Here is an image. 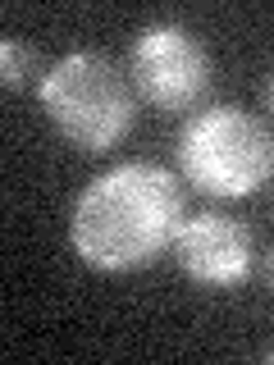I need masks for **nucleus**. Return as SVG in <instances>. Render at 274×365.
Here are the masks:
<instances>
[{
	"label": "nucleus",
	"instance_id": "obj_7",
	"mask_svg": "<svg viewBox=\"0 0 274 365\" xmlns=\"http://www.w3.org/2000/svg\"><path fill=\"white\" fill-rule=\"evenodd\" d=\"M260 283H265V288L274 292V247L265 251V256H260Z\"/></svg>",
	"mask_w": 274,
	"mask_h": 365
},
{
	"label": "nucleus",
	"instance_id": "obj_6",
	"mask_svg": "<svg viewBox=\"0 0 274 365\" xmlns=\"http://www.w3.org/2000/svg\"><path fill=\"white\" fill-rule=\"evenodd\" d=\"M32 73H37V51H32L23 37H5V41H0V78H5V87L19 91Z\"/></svg>",
	"mask_w": 274,
	"mask_h": 365
},
{
	"label": "nucleus",
	"instance_id": "obj_8",
	"mask_svg": "<svg viewBox=\"0 0 274 365\" xmlns=\"http://www.w3.org/2000/svg\"><path fill=\"white\" fill-rule=\"evenodd\" d=\"M265 110H270V119H274V73H270V83H265Z\"/></svg>",
	"mask_w": 274,
	"mask_h": 365
},
{
	"label": "nucleus",
	"instance_id": "obj_1",
	"mask_svg": "<svg viewBox=\"0 0 274 365\" xmlns=\"http://www.w3.org/2000/svg\"><path fill=\"white\" fill-rule=\"evenodd\" d=\"M188 220L183 182L156 160H123L91 178L68 215V242L78 260L106 274L146 269L174 247Z\"/></svg>",
	"mask_w": 274,
	"mask_h": 365
},
{
	"label": "nucleus",
	"instance_id": "obj_9",
	"mask_svg": "<svg viewBox=\"0 0 274 365\" xmlns=\"http://www.w3.org/2000/svg\"><path fill=\"white\" fill-rule=\"evenodd\" d=\"M260 356H265V361H274V342H270V347H265V351H260Z\"/></svg>",
	"mask_w": 274,
	"mask_h": 365
},
{
	"label": "nucleus",
	"instance_id": "obj_4",
	"mask_svg": "<svg viewBox=\"0 0 274 365\" xmlns=\"http://www.w3.org/2000/svg\"><path fill=\"white\" fill-rule=\"evenodd\" d=\"M128 78L137 101L160 114H192L215 87V60L206 41L174 19H156L137 28L128 46Z\"/></svg>",
	"mask_w": 274,
	"mask_h": 365
},
{
	"label": "nucleus",
	"instance_id": "obj_2",
	"mask_svg": "<svg viewBox=\"0 0 274 365\" xmlns=\"http://www.w3.org/2000/svg\"><path fill=\"white\" fill-rule=\"evenodd\" d=\"M41 110L51 128L83 155H106L137 123V87L106 51H68L41 73Z\"/></svg>",
	"mask_w": 274,
	"mask_h": 365
},
{
	"label": "nucleus",
	"instance_id": "obj_3",
	"mask_svg": "<svg viewBox=\"0 0 274 365\" xmlns=\"http://www.w3.org/2000/svg\"><path fill=\"white\" fill-rule=\"evenodd\" d=\"M178 174L206 197H251L274 174V133L251 110L206 106L178 128Z\"/></svg>",
	"mask_w": 274,
	"mask_h": 365
},
{
	"label": "nucleus",
	"instance_id": "obj_5",
	"mask_svg": "<svg viewBox=\"0 0 274 365\" xmlns=\"http://www.w3.org/2000/svg\"><path fill=\"white\" fill-rule=\"evenodd\" d=\"M174 260L197 288L210 292H228L243 288L256 265V242H251V228L228 210H197L188 215L174 237Z\"/></svg>",
	"mask_w": 274,
	"mask_h": 365
}]
</instances>
